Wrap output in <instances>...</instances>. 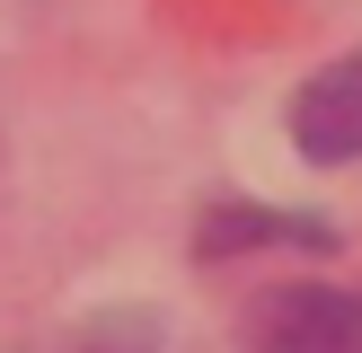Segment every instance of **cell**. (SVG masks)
I'll return each mask as SVG.
<instances>
[{
  "label": "cell",
  "mask_w": 362,
  "mask_h": 353,
  "mask_svg": "<svg viewBox=\"0 0 362 353\" xmlns=\"http://www.w3.org/2000/svg\"><path fill=\"white\" fill-rule=\"evenodd\" d=\"M247 353H362V292L274 282L247 300Z\"/></svg>",
  "instance_id": "obj_1"
},
{
  "label": "cell",
  "mask_w": 362,
  "mask_h": 353,
  "mask_svg": "<svg viewBox=\"0 0 362 353\" xmlns=\"http://www.w3.org/2000/svg\"><path fill=\"white\" fill-rule=\"evenodd\" d=\"M80 353H159V327L141 309H115V318H88Z\"/></svg>",
  "instance_id": "obj_4"
},
{
  "label": "cell",
  "mask_w": 362,
  "mask_h": 353,
  "mask_svg": "<svg viewBox=\"0 0 362 353\" xmlns=\"http://www.w3.org/2000/svg\"><path fill=\"white\" fill-rule=\"evenodd\" d=\"M265 239H292V247H327L336 229H327V221H283V212H239V203L204 221V256H212V265H221L230 247H265Z\"/></svg>",
  "instance_id": "obj_3"
},
{
  "label": "cell",
  "mask_w": 362,
  "mask_h": 353,
  "mask_svg": "<svg viewBox=\"0 0 362 353\" xmlns=\"http://www.w3.org/2000/svg\"><path fill=\"white\" fill-rule=\"evenodd\" d=\"M292 141H300V159H318V168L362 159V53L327 62V71L292 97Z\"/></svg>",
  "instance_id": "obj_2"
}]
</instances>
